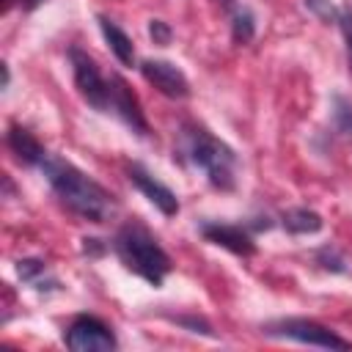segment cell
I'll use <instances>...</instances> for the list:
<instances>
[{
    "mask_svg": "<svg viewBox=\"0 0 352 352\" xmlns=\"http://www.w3.org/2000/svg\"><path fill=\"white\" fill-rule=\"evenodd\" d=\"M198 228H201V236H204L206 242H212V245H217V248H226V250L234 253V256H245V258H248V256L256 253V242H253L250 231L242 228V226H228V223L204 220Z\"/></svg>",
    "mask_w": 352,
    "mask_h": 352,
    "instance_id": "30bf717a",
    "label": "cell"
},
{
    "mask_svg": "<svg viewBox=\"0 0 352 352\" xmlns=\"http://www.w3.org/2000/svg\"><path fill=\"white\" fill-rule=\"evenodd\" d=\"M140 74L146 77V82H151L162 96L168 99H187L190 96V80L187 74L162 58H148L140 63Z\"/></svg>",
    "mask_w": 352,
    "mask_h": 352,
    "instance_id": "52a82bcc",
    "label": "cell"
},
{
    "mask_svg": "<svg viewBox=\"0 0 352 352\" xmlns=\"http://www.w3.org/2000/svg\"><path fill=\"white\" fill-rule=\"evenodd\" d=\"M41 3H47V0H19V6H22L25 11H36Z\"/></svg>",
    "mask_w": 352,
    "mask_h": 352,
    "instance_id": "7402d4cb",
    "label": "cell"
},
{
    "mask_svg": "<svg viewBox=\"0 0 352 352\" xmlns=\"http://www.w3.org/2000/svg\"><path fill=\"white\" fill-rule=\"evenodd\" d=\"M316 261H319V267L327 270V272H346V270H349V267H346V258H344L336 248H330V245L316 253Z\"/></svg>",
    "mask_w": 352,
    "mask_h": 352,
    "instance_id": "e0dca14e",
    "label": "cell"
},
{
    "mask_svg": "<svg viewBox=\"0 0 352 352\" xmlns=\"http://www.w3.org/2000/svg\"><path fill=\"white\" fill-rule=\"evenodd\" d=\"M0 69H3V88H8V82H11V69H8V63H0Z\"/></svg>",
    "mask_w": 352,
    "mask_h": 352,
    "instance_id": "603a6c76",
    "label": "cell"
},
{
    "mask_svg": "<svg viewBox=\"0 0 352 352\" xmlns=\"http://www.w3.org/2000/svg\"><path fill=\"white\" fill-rule=\"evenodd\" d=\"M231 36L236 44H248L256 36V16L248 8H236L231 14Z\"/></svg>",
    "mask_w": 352,
    "mask_h": 352,
    "instance_id": "9a60e30c",
    "label": "cell"
},
{
    "mask_svg": "<svg viewBox=\"0 0 352 352\" xmlns=\"http://www.w3.org/2000/svg\"><path fill=\"white\" fill-rule=\"evenodd\" d=\"M280 223H283V228H286L289 234H316V231H322V226H324L322 214H316V212L308 209V206L286 209V212L280 214Z\"/></svg>",
    "mask_w": 352,
    "mask_h": 352,
    "instance_id": "4fadbf2b",
    "label": "cell"
},
{
    "mask_svg": "<svg viewBox=\"0 0 352 352\" xmlns=\"http://www.w3.org/2000/svg\"><path fill=\"white\" fill-rule=\"evenodd\" d=\"M6 140H8V148L16 154V160L22 165H41L47 160V148L38 143V138L30 129L19 126V124L8 126V138Z\"/></svg>",
    "mask_w": 352,
    "mask_h": 352,
    "instance_id": "8fae6325",
    "label": "cell"
},
{
    "mask_svg": "<svg viewBox=\"0 0 352 352\" xmlns=\"http://www.w3.org/2000/svg\"><path fill=\"white\" fill-rule=\"evenodd\" d=\"M50 182V187L55 190L58 201L80 214L82 220H91V223H107L113 214H116V195L107 192L99 182H94L88 173H82L77 165L55 157V154H47V160L38 165Z\"/></svg>",
    "mask_w": 352,
    "mask_h": 352,
    "instance_id": "6da1fadb",
    "label": "cell"
},
{
    "mask_svg": "<svg viewBox=\"0 0 352 352\" xmlns=\"http://www.w3.org/2000/svg\"><path fill=\"white\" fill-rule=\"evenodd\" d=\"M302 3H305V8H308L314 16H319L322 22L338 19V11H336V6H333L330 0H302Z\"/></svg>",
    "mask_w": 352,
    "mask_h": 352,
    "instance_id": "ac0fdd59",
    "label": "cell"
},
{
    "mask_svg": "<svg viewBox=\"0 0 352 352\" xmlns=\"http://www.w3.org/2000/svg\"><path fill=\"white\" fill-rule=\"evenodd\" d=\"M113 250H116V256L121 258V264L129 272L140 275L154 289L162 286L165 275L170 272V256L162 250V245L154 239V234L143 223H138V220L124 223L116 231Z\"/></svg>",
    "mask_w": 352,
    "mask_h": 352,
    "instance_id": "3957f363",
    "label": "cell"
},
{
    "mask_svg": "<svg viewBox=\"0 0 352 352\" xmlns=\"http://www.w3.org/2000/svg\"><path fill=\"white\" fill-rule=\"evenodd\" d=\"M333 126L341 138L352 140V102L341 94L333 96Z\"/></svg>",
    "mask_w": 352,
    "mask_h": 352,
    "instance_id": "5bb4252c",
    "label": "cell"
},
{
    "mask_svg": "<svg viewBox=\"0 0 352 352\" xmlns=\"http://www.w3.org/2000/svg\"><path fill=\"white\" fill-rule=\"evenodd\" d=\"M264 336L272 338H292L300 344H311V346H324V349H352V344L341 336H336L330 327L314 322V319H280V322H270L264 330Z\"/></svg>",
    "mask_w": 352,
    "mask_h": 352,
    "instance_id": "277c9868",
    "label": "cell"
},
{
    "mask_svg": "<svg viewBox=\"0 0 352 352\" xmlns=\"http://www.w3.org/2000/svg\"><path fill=\"white\" fill-rule=\"evenodd\" d=\"M126 176H129V182H132L165 217L179 214V198H176V192H173L168 184H162L157 176H151L143 165H138V162L126 165Z\"/></svg>",
    "mask_w": 352,
    "mask_h": 352,
    "instance_id": "9c48e42d",
    "label": "cell"
},
{
    "mask_svg": "<svg viewBox=\"0 0 352 352\" xmlns=\"http://www.w3.org/2000/svg\"><path fill=\"white\" fill-rule=\"evenodd\" d=\"M349 63H352V52H349Z\"/></svg>",
    "mask_w": 352,
    "mask_h": 352,
    "instance_id": "cb8c5ba5",
    "label": "cell"
},
{
    "mask_svg": "<svg viewBox=\"0 0 352 352\" xmlns=\"http://www.w3.org/2000/svg\"><path fill=\"white\" fill-rule=\"evenodd\" d=\"M16 272H19V278H22L25 283H30V286H36V289H47V286H44L47 264H44L41 258H22V261H16Z\"/></svg>",
    "mask_w": 352,
    "mask_h": 352,
    "instance_id": "2e32d148",
    "label": "cell"
},
{
    "mask_svg": "<svg viewBox=\"0 0 352 352\" xmlns=\"http://www.w3.org/2000/svg\"><path fill=\"white\" fill-rule=\"evenodd\" d=\"M223 3H226V6H228V3H231V0H223Z\"/></svg>",
    "mask_w": 352,
    "mask_h": 352,
    "instance_id": "d4e9b609",
    "label": "cell"
},
{
    "mask_svg": "<svg viewBox=\"0 0 352 352\" xmlns=\"http://www.w3.org/2000/svg\"><path fill=\"white\" fill-rule=\"evenodd\" d=\"M69 60H72L74 85H77L80 96H82L94 110L107 113V110H110V82L102 77L96 60H94L88 52H82L80 47H72V50H69Z\"/></svg>",
    "mask_w": 352,
    "mask_h": 352,
    "instance_id": "5b68a950",
    "label": "cell"
},
{
    "mask_svg": "<svg viewBox=\"0 0 352 352\" xmlns=\"http://www.w3.org/2000/svg\"><path fill=\"white\" fill-rule=\"evenodd\" d=\"M336 22L341 25L344 41H346V47H349V52H352V8H349V6H344V8L338 11V19H336Z\"/></svg>",
    "mask_w": 352,
    "mask_h": 352,
    "instance_id": "44dd1931",
    "label": "cell"
},
{
    "mask_svg": "<svg viewBox=\"0 0 352 352\" xmlns=\"http://www.w3.org/2000/svg\"><path fill=\"white\" fill-rule=\"evenodd\" d=\"M176 157H182L192 168L204 170L214 190L228 192L236 187V151L228 143H223L220 138H214L206 126L184 124L182 135H179Z\"/></svg>",
    "mask_w": 352,
    "mask_h": 352,
    "instance_id": "7a4b0ae2",
    "label": "cell"
},
{
    "mask_svg": "<svg viewBox=\"0 0 352 352\" xmlns=\"http://www.w3.org/2000/svg\"><path fill=\"white\" fill-rule=\"evenodd\" d=\"M148 36L154 38V44H170V38H173V30H170V25L168 22H162V19H151L148 22Z\"/></svg>",
    "mask_w": 352,
    "mask_h": 352,
    "instance_id": "d6986e66",
    "label": "cell"
},
{
    "mask_svg": "<svg viewBox=\"0 0 352 352\" xmlns=\"http://www.w3.org/2000/svg\"><path fill=\"white\" fill-rule=\"evenodd\" d=\"M176 322H179V324H184V327H190L192 333H204V336H214V330H212V324H209L206 319H201V316H176Z\"/></svg>",
    "mask_w": 352,
    "mask_h": 352,
    "instance_id": "ffe728a7",
    "label": "cell"
},
{
    "mask_svg": "<svg viewBox=\"0 0 352 352\" xmlns=\"http://www.w3.org/2000/svg\"><path fill=\"white\" fill-rule=\"evenodd\" d=\"M110 110L135 132V135H148V121H146V116H143V110H140V102H138V96L132 94V88L126 85V80L124 77H118V74H113L110 77Z\"/></svg>",
    "mask_w": 352,
    "mask_h": 352,
    "instance_id": "ba28073f",
    "label": "cell"
},
{
    "mask_svg": "<svg viewBox=\"0 0 352 352\" xmlns=\"http://www.w3.org/2000/svg\"><path fill=\"white\" fill-rule=\"evenodd\" d=\"M99 30H102V36H104L110 52L118 58V63H121V66H135V44H132V38L126 36V30H121V28H118L113 19H107V16H99Z\"/></svg>",
    "mask_w": 352,
    "mask_h": 352,
    "instance_id": "7c38bea8",
    "label": "cell"
},
{
    "mask_svg": "<svg viewBox=\"0 0 352 352\" xmlns=\"http://www.w3.org/2000/svg\"><path fill=\"white\" fill-rule=\"evenodd\" d=\"M63 341L72 352H110L118 346L113 327L107 322H102L99 316H91V314L74 316Z\"/></svg>",
    "mask_w": 352,
    "mask_h": 352,
    "instance_id": "8992f818",
    "label": "cell"
}]
</instances>
